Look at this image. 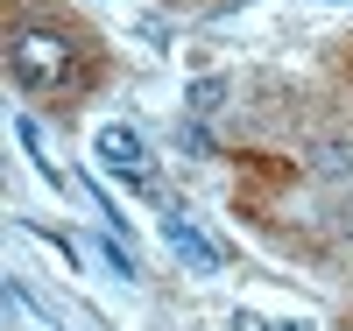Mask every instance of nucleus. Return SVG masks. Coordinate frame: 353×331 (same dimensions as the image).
Returning <instances> with one entry per match:
<instances>
[{
	"mask_svg": "<svg viewBox=\"0 0 353 331\" xmlns=\"http://www.w3.org/2000/svg\"><path fill=\"white\" fill-rule=\"evenodd\" d=\"M106 261H113V275H134V254H128V247H113V233H106Z\"/></svg>",
	"mask_w": 353,
	"mask_h": 331,
	"instance_id": "nucleus-6",
	"label": "nucleus"
},
{
	"mask_svg": "<svg viewBox=\"0 0 353 331\" xmlns=\"http://www.w3.org/2000/svg\"><path fill=\"white\" fill-rule=\"evenodd\" d=\"M8 71H14V85H28V92H64L78 78V43L64 28H14Z\"/></svg>",
	"mask_w": 353,
	"mask_h": 331,
	"instance_id": "nucleus-1",
	"label": "nucleus"
},
{
	"mask_svg": "<svg viewBox=\"0 0 353 331\" xmlns=\"http://www.w3.org/2000/svg\"><path fill=\"white\" fill-rule=\"evenodd\" d=\"M219 99H226V78H198V85H191V106H198V113H212Z\"/></svg>",
	"mask_w": 353,
	"mask_h": 331,
	"instance_id": "nucleus-5",
	"label": "nucleus"
},
{
	"mask_svg": "<svg viewBox=\"0 0 353 331\" xmlns=\"http://www.w3.org/2000/svg\"><path fill=\"white\" fill-rule=\"evenodd\" d=\"M318 169H325V176H346V169H353V148H346V141H325V148H318Z\"/></svg>",
	"mask_w": 353,
	"mask_h": 331,
	"instance_id": "nucleus-4",
	"label": "nucleus"
},
{
	"mask_svg": "<svg viewBox=\"0 0 353 331\" xmlns=\"http://www.w3.org/2000/svg\"><path fill=\"white\" fill-rule=\"evenodd\" d=\"M163 239H170V247L176 254H184L191 268H205V275H212V268H219V247H212V239H205L191 219H163Z\"/></svg>",
	"mask_w": 353,
	"mask_h": 331,
	"instance_id": "nucleus-3",
	"label": "nucleus"
},
{
	"mask_svg": "<svg viewBox=\"0 0 353 331\" xmlns=\"http://www.w3.org/2000/svg\"><path fill=\"white\" fill-rule=\"evenodd\" d=\"M92 148H99V162H106L113 176H128V184H141V176H149V141H141L134 127H121V120H113V127H99Z\"/></svg>",
	"mask_w": 353,
	"mask_h": 331,
	"instance_id": "nucleus-2",
	"label": "nucleus"
}]
</instances>
